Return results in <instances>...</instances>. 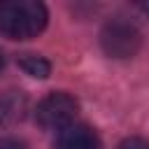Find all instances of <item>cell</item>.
<instances>
[{
  "mask_svg": "<svg viewBox=\"0 0 149 149\" xmlns=\"http://www.w3.org/2000/svg\"><path fill=\"white\" fill-rule=\"evenodd\" d=\"M47 7L37 0L0 2V35L9 40H33L47 28Z\"/></svg>",
  "mask_w": 149,
  "mask_h": 149,
  "instance_id": "6da1fadb",
  "label": "cell"
},
{
  "mask_svg": "<svg viewBox=\"0 0 149 149\" xmlns=\"http://www.w3.org/2000/svg\"><path fill=\"white\" fill-rule=\"evenodd\" d=\"M77 112H79V102L70 93L56 91V93H49L44 100L37 102V107H35V121L44 130H58L61 133L63 128H68V126L74 123Z\"/></svg>",
  "mask_w": 149,
  "mask_h": 149,
  "instance_id": "7a4b0ae2",
  "label": "cell"
},
{
  "mask_svg": "<svg viewBox=\"0 0 149 149\" xmlns=\"http://www.w3.org/2000/svg\"><path fill=\"white\" fill-rule=\"evenodd\" d=\"M140 44H142L140 30L130 21H123V19L107 21L100 33V47L112 58H130L137 54Z\"/></svg>",
  "mask_w": 149,
  "mask_h": 149,
  "instance_id": "3957f363",
  "label": "cell"
},
{
  "mask_svg": "<svg viewBox=\"0 0 149 149\" xmlns=\"http://www.w3.org/2000/svg\"><path fill=\"white\" fill-rule=\"evenodd\" d=\"M56 149H102L98 133L84 123H72L58 133Z\"/></svg>",
  "mask_w": 149,
  "mask_h": 149,
  "instance_id": "277c9868",
  "label": "cell"
},
{
  "mask_svg": "<svg viewBox=\"0 0 149 149\" xmlns=\"http://www.w3.org/2000/svg\"><path fill=\"white\" fill-rule=\"evenodd\" d=\"M28 98L21 91H7L0 95V128H12L26 119Z\"/></svg>",
  "mask_w": 149,
  "mask_h": 149,
  "instance_id": "5b68a950",
  "label": "cell"
},
{
  "mask_svg": "<svg viewBox=\"0 0 149 149\" xmlns=\"http://www.w3.org/2000/svg\"><path fill=\"white\" fill-rule=\"evenodd\" d=\"M19 68H21L26 74L37 77V79H47V77L51 74V63H49L47 58L37 56V54H23V56L19 58Z\"/></svg>",
  "mask_w": 149,
  "mask_h": 149,
  "instance_id": "8992f818",
  "label": "cell"
},
{
  "mask_svg": "<svg viewBox=\"0 0 149 149\" xmlns=\"http://www.w3.org/2000/svg\"><path fill=\"white\" fill-rule=\"evenodd\" d=\"M116 149H149V142L142 140V137H128V140H123Z\"/></svg>",
  "mask_w": 149,
  "mask_h": 149,
  "instance_id": "52a82bcc",
  "label": "cell"
},
{
  "mask_svg": "<svg viewBox=\"0 0 149 149\" xmlns=\"http://www.w3.org/2000/svg\"><path fill=\"white\" fill-rule=\"evenodd\" d=\"M0 149H28V144L23 140H19V137H2Z\"/></svg>",
  "mask_w": 149,
  "mask_h": 149,
  "instance_id": "ba28073f",
  "label": "cell"
},
{
  "mask_svg": "<svg viewBox=\"0 0 149 149\" xmlns=\"http://www.w3.org/2000/svg\"><path fill=\"white\" fill-rule=\"evenodd\" d=\"M2 68H5V54H2V49H0V72H2Z\"/></svg>",
  "mask_w": 149,
  "mask_h": 149,
  "instance_id": "9c48e42d",
  "label": "cell"
},
{
  "mask_svg": "<svg viewBox=\"0 0 149 149\" xmlns=\"http://www.w3.org/2000/svg\"><path fill=\"white\" fill-rule=\"evenodd\" d=\"M142 9H144V12L149 14V2H144V5H142Z\"/></svg>",
  "mask_w": 149,
  "mask_h": 149,
  "instance_id": "30bf717a",
  "label": "cell"
}]
</instances>
